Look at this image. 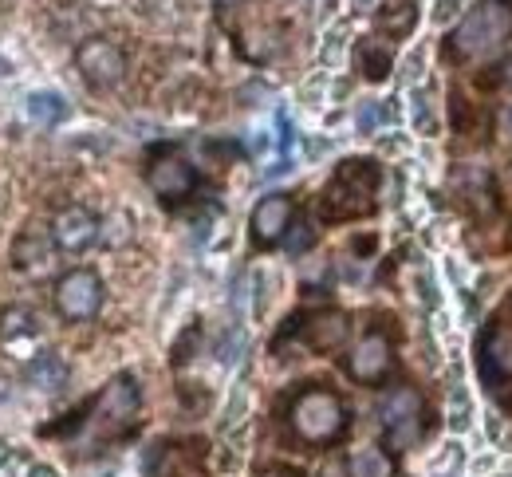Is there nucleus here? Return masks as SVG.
<instances>
[{
	"label": "nucleus",
	"mask_w": 512,
	"mask_h": 477,
	"mask_svg": "<svg viewBox=\"0 0 512 477\" xmlns=\"http://www.w3.org/2000/svg\"><path fill=\"white\" fill-rule=\"evenodd\" d=\"M379 166L371 158H347L335 178L323 190V217L327 221H351L375 209V190H379Z\"/></svg>",
	"instance_id": "1"
},
{
	"label": "nucleus",
	"mask_w": 512,
	"mask_h": 477,
	"mask_svg": "<svg viewBox=\"0 0 512 477\" xmlns=\"http://www.w3.org/2000/svg\"><path fill=\"white\" fill-rule=\"evenodd\" d=\"M509 36H512L509 8H505L501 0H481V4L461 20V28L449 36V56H453V60H477V56L497 52Z\"/></svg>",
	"instance_id": "2"
},
{
	"label": "nucleus",
	"mask_w": 512,
	"mask_h": 477,
	"mask_svg": "<svg viewBox=\"0 0 512 477\" xmlns=\"http://www.w3.org/2000/svg\"><path fill=\"white\" fill-rule=\"evenodd\" d=\"M288 422H292V430H296L300 442L327 446V442H335L347 430V407H343V399L335 391L308 387V391L296 395V403L288 410Z\"/></svg>",
	"instance_id": "3"
},
{
	"label": "nucleus",
	"mask_w": 512,
	"mask_h": 477,
	"mask_svg": "<svg viewBox=\"0 0 512 477\" xmlns=\"http://www.w3.org/2000/svg\"><path fill=\"white\" fill-rule=\"evenodd\" d=\"M138 403H142V391H138V383L130 375L111 379L107 391L95 403H87V430H91V438L95 442L123 438L134 426V418H138Z\"/></svg>",
	"instance_id": "4"
},
{
	"label": "nucleus",
	"mask_w": 512,
	"mask_h": 477,
	"mask_svg": "<svg viewBox=\"0 0 512 477\" xmlns=\"http://www.w3.org/2000/svg\"><path fill=\"white\" fill-rule=\"evenodd\" d=\"M52 304L56 312L64 316L67 324H83V320H95L99 308H103V280L91 269H71L56 280L52 288Z\"/></svg>",
	"instance_id": "5"
},
{
	"label": "nucleus",
	"mask_w": 512,
	"mask_h": 477,
	"mask_svg": "<svg viewBox=\"0 0 512 477\" xmlns=\"http://www.w3.org/2000/svg\"><path fill=\"white\" fill-rule=\"evenodd\" d=\"M75 68H79L87 87L107 91V87L123 83V75H127V56H123V48L111 44L107 36H87V40L75 48Z\"/></svg>",
	"instance_id": "6"
},
{
	"label": "nucleus",
	"mask_w": 512,
	"mask_h": 477,
	"mask_svg": "<svg viewBox=\"0 0 512 477\" xmlns=\"http://www.w3.org/2000/svg\"><path fill=\"white\" fill-rule=\"evenodd\" d=\"M146 186L166 205H178L197 190V174H193V166L182 154H158L146 166Z\"/></svg>",
	"instance_id": "7"
},
{
	"label": "nucleus",
	"mask_w": 512,
	"mask_h": 477,
	"mask_svg": "<svg viewBox=\"0 0 512 477\" xmlns=\"http://www.w3.org/2000/svg\"><path fill=\"white\" fill-rule=\"evenodd\" d=\"M390 367H394V347L386 340L383 332H367L363 340L351 347V355H347V375L355 379V383H383L386 375H390Z\"/></svg>",
	"instance_id": "8"
},
{
	"label": "nucleus",
	"mask_w": 512,
	"mask_h": 477,
	"mask_svg": "<svg viewBox=\"0 0 512 477\" xmlns=\"http://www.w3.org/2000/svg\"><path fill=\"white\" fill-rule=\"evenodd\" d=\"M52 241L64 253H87L99 241V217L87 205H64L52 217Z\"/></svg>",
	"instance_id": "9"
},
{
	"label": "nucleus",
	"mask_w": 512,
	"mask_h": 477,
	"mask_svg": "<svg viewBox=\"0 0 512 477\" xmlns=\"http://www.w3.org/2000/svg\"><path fill=\"white\" fill-rule=\"evenodd\" d=\"M150 477H205V454L201 442H162L146 458Z\"/></svg>",
	"instance_id": "10"
},
{
	"label": "nucleus",
	"mask_w": 512,
	"mask_h": 477,
	"mask_svg": "<svg viewBox=\"0 0 512 477\" xmlns=\"http://www.w3.org/2000/svg\"><path fill=\"white\" fill-rule=\"evenodd\" d=\"M292 217H296V202L288 198V194H268V198H260L253 209V217H249V229H253V241L256 245H276V241H284V233L292 229Z\"/></svg>",
	"instance_id": "11"
},
{
	"label": "nucleus",
	"mask_w": 512,
	"mask_h": 477,
	"mask_svg": "<svg viewBox=\"0 0 512 477\" xmlns=\"http://www.w3.org/2000/svg\"><path fill=\"white\" fill-rule=\"evenodd\" d=\"M300 324V340L308 351L316 355H327L335 347H343L347 332H351V320L339 312V308H323V312H312L308 320H296Z\"/></svg>",
	"instance_id": "12"
},
{
	"label": "nucleus",
	"mask_w": 512,
	"mask_h": 477,
	"mask_svg": "<svg viewBox=\"0 0 512 477\" xmlns=\"http://www.w3.org/2000/svg\"><path fill=\"white\" fill-rule=\"evenodd\" d=\"M481 371L489 383L512 379V332L509 328H489L481 340Z\"/></svg>",
	"instance_id": "13"
},
{
	"label": "nucleus",
	"mask_w": 512,
	"mask_h": 477,
	"mask_svg": "<svg viewBox=\"0 0 512 477\" xmlns=\"http://www.w3.org/2000/svg\"><path fill=\"white\" fill-rule=\"evenodd\" d=\"M422 414H426V403H422V395L414 387H394L390 395H383V403H379L383 430H394L402 422H418Z\"/></svg>",
	"instance_id": "14"
},
{
	"label": "nucleus",
	"mask_w": 512,
	"mask_h": 477,
	"mask_svg": "<svg viewBox=\"0 0 512 477\" xmlns=\"http://www.w3.org/2000/svg\"><path fill=\"white\" fill-rule=\"evenodd\" d=\"M36 336H40V328H36V316L28 312V308H4L0 312V343L4 347H20V343H36Z\"/></svg>",
	"instance_id": "15"
},
{
	"label": "nucleus",
	"mask_w": 512,
	"mask_h": 477,
	"mask_svg": "<svg viewBox=\"0 0 512 477\" xmlns=\"http://www.w3.org/2000/svg\"><path fill=\"white\" fill-rule=\"evenodd\" d=\"M24 375H28V383H36L44 391H64L67 363L60 355H52V351H36V359L24 367Z\"/></svg>",
	"instance_id": "16"
},
{
	"label": "nucleus",
	"mask_w": 512,
	"mask_h": 477,
	"mask_svg": "<svg viewBox=\"0 0 512 477\" xmlns=\"http://www.w3.org/2000/svg\"><path fill=\"white\" fill-rule=\"evenodd\" d=\"M355 68L363 71V79L383 83L386 75H390V68H394V56H390L386 40H363V44L355 48Z\"/></svg>",
	"instance_id": "17"
},
{
	"label": "nucleus",
	"mask_w": 512,
	"mask_h": 477,
	"mask_svg": "<svg viewBox=\"0 0 512 477\" xmlns=\"http://www.w3.org/2000/svg\"><path fill=\"white\" fill-rule=\"evenodd\" d=\"M414 24H418V4H414V0L386 4L383 12H379V32H383V36H390V40L410 36V32H414Z\"/></svg>",
	"instance_id": "18"
},
{
	"label": "nucleus",
	"mask_w": 512,
	"mask_h": 477,
	"mask_svg": "<svg viewBox=\"0 0 512 477\" xmlns=\"http://www.w3.org/2000/svg\"><path fill=\"white\" fill-rule=\"evenodd\" d=\"M28 115H32L36 127H56L67 115V103L56 91H32L28 95Z\"/></svg>",
	"instance_id": "19"
},
{
	"label": "nucleus",
	"mask_w": 512,
	"mask_h": 477,
	"mask_svg": "<svg viewBox=\"0 0 512 477\" xmlns=\"http://www.w3.org/2000/svg\"><path fill=\"white\" fill-rule=\"evenodd\" d=\"M12 257H16V265H20L24 273H40V269H48V257H52V253H48V245H44L40 237H32V233H28V237H20V241H16Z\"/></svg>",
	"instance_id": "20"
},
{
	"label": "nucleus",
	"mask_w": 512,
	"mask_h": 477,
	"mask_svg": "<svg viewBox=\"0 0 512 477\" xmlns=\"http://www.w3.org/2000/svg\"><path fill=\"white\" fill-rule=\"evenodd\" d=\"M347 470L351 477H390V462H386L383 450H355L351 454V462H347Z\"/></svg>",
	"instance_id": "21"
},
{
	"label": "nucleus",
	"mask_w": 512,
	"mask_h": 477,
	"mask_svg": "<svg viewBox=\"0 0 512 477\" xmlns=\"http://www.w3.org/2000/svg\"><path fill=\"white\" fill-rule=\"evenodd\" d=\"M284 245H288V253L292 257H300V253H308L312 245H316V225L304 217V221H292V229L284 233Z\"/></svg>",
	"instance_id": "22"
},
{
	"label": "nucleus",
	"mask_w": 512,
	"mask_h": 477,
	"mask_svg": "<svg viewBox=\"0 0 512 477\" xmlns=\"http://www.w3.org/2000/svg\"><path fill=\"white\" fill-rule=\"evenodd\" d=\"M386 119V111H383V103H363L359 107V135H371V131H379V123Z\"/></svg>",
	"instance_id": "23"
},
{
	"label": "nucleus",
	"mask_w": 512,
	"mask_h": 477,
	"mask_svg": "<svg viewBox=\"0 0 512 477\" xmlns=\"http://www.w3.org/2000/svg\"><path fill=\"white\" fill-rule=\"evenodd\" d=\"M449 422L461 430V426H469V414H473V403H469V395H461V391H453V407H449Z\"/></svg>",
	"instance_id": "24"
},
{
	"label": "nucleus",
	"mask_w": 512,
	"mask_h": 477,
	"mask_svg": "<svg viewBox=\"0 0 512 477\" xmlns=\"http://www.w3.org/2000/svg\"><path fill=\"white\" fill-rule=\"evenodd\" d=\"M461 8H465V0H434V24H449V20H457V16H461Z\"/></svg>",
	"instance_id": "25"
},
{
	"label": "nucleus",
	"mask_w": 512,
	"mask_h": 477,
	"mask_svg": "<svg viewBox=\"0 0 512 477\" xmlns=\"http://www.w3.org/2000/svg\"><path fill=\"white\" fill-rule=\"evenodd\" d=\"M414 123H418V131H422V135H430V131H434V119H430V107H426V95H422V91L414 95Z\"/></svg>",
	"instance_id": "26"
},
{
	"label": "nucleus",
	"mask_w": 512,
	"mask_h": 477,
	"mask_svg": "<svg viewBox=\"0 0 512 477\" xmlns=\"http://www.w3.org/2000/svg\"><path fill=\"white\" fill-rule=\"evenodd\" d=\"M197 336H201V332H197V328H190V332H186V340H178V347H174V363H186V359H190Z\"/></svg>",
	"instance_id": "27"
},
{
	"label": "nucleus",
	"mask_w": 512,
	"mask_h": 477,
	"mask_svg": "<svg viewBox=\"0 0 512 477\" xmlns=\"http://www.w3.org/2000/svg\"><path fill=\"white\" fill-rule=\"evenodd\" d=\"M320 477H351V470H347V462H339V458H331L327 466L320 470Z\"/></svg>",
	"instance_id": "28"
},
{
	"label": "nucleus",
	"mask_w": 512,
	"mask_h": 477,
	"mask_svg": "<svg viewBox=\"0 0 512 477\" xmlns=\"http://www.w3.org/2000/svg\"><path fill=\"white\" fill-rule=\"evenodd\" d=\"M501 131H505V135L512 138V103L505 107V115H501Z\"/></svg>",
	"instance_id": "29"
},
{
	"label": "nucleus",
	"mask_w": 512,
	"mask_h": 477,
	"mask_svg": "<svg viewBox=\"0 0 512 477\" xmlns=\"http://www.w3.org/2000/svg\"><path fill=\"white\" fill-rule=\"evenodd\" d=\"M501 83H509V87H512V56L501 64Z\"/></svg>",
	"instance_id": "30"
},
{
	"label": "nucleus",
	"mask_w": 512,
	"mask_h": 477,
	"mask_svg": "<svg viewBox=\"0 0 512 477\" xmlns=\"http://www.w3.org/2000/svg\"><path fill=\"white\" fill-rule=\"evenodd\" d=\"M32 477H60V474H56L52 466H36V470H32Z\"/></svg>",
	"instance_id": "31"
},
{
	"label": "nucleus",
	"mask_w": 512,
	"mask_h": 477,
	"mask_svg": "<svg viewBox=\"0 0 512 477\" xmlns=\"http://www.w3.org/2000/svg\"><path fill=\"white\" fill-rule=\"evenodd\" d=\"M217 4H245V0H217Z\"/></svg>",
	"instance_id": "32"
},
{
	"label": "nucleus",
	"mask_w": 512,
	"mask_h": 477,
	"mask_svg": "<svg viewBox=\"0 0 512 477\" xmlns=\"http://www.w3.org/2000/svg\"><path fill=\"white\" fill-rule=\"evenodd\" d=\"M272 477H296V474H272Z\"/></svg>",
	"instance_id": "33"
},
{
	"label": "nucleus",
	"mask_w": 512,
	"mask_h": 477,
	"mask_svg": "<svg viewBox=\"0 0 512 477\" xmlns=\"http://www.w3.org/2000/svg\"><path fill=\"white\" fill-rule=\"evenodd\" d=\"M0 71H4V60H0Z\"/></svg>",
	"instance_id": "34"
}]
</instances>
